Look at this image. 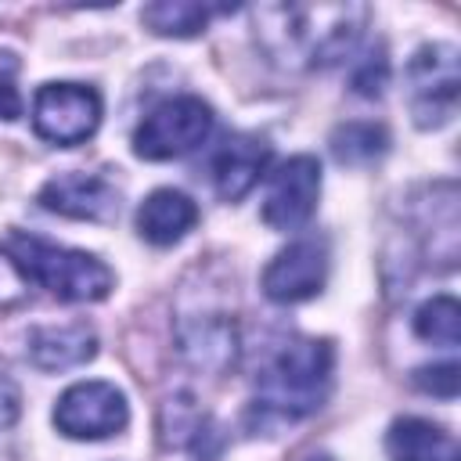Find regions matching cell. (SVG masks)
Masks as SVG:
<instances>
[{"label":"cell","mask_w":461,"mask_h":461,"mask_svg":"<svg viewBox=\"0 0 461 461\" xmlns=\"http://www.w3.org/2000/svg\"><path fill=\"white\" fill-rule=\"evenodd\" d=\"M367 22L364 4H263L256 36L281 68H328L353 54Z\"/></svg>","instance_id":"obj_1"},{"label":"cell","mask_w":461,"mask_h":461,"mask_svg":"<svg viewBox=\"0 0 461 461\" xmlns=\"http://www.w3.org/2000/svg\"><path fill=\"white\" fill-rule=\"evenodd\" d=\"M331 371L335 349L328 339H292L259 371L249 403V425L256 432H277L310 418L331 389Z\"/></svg>","instance_id":"obj_2"},{"label":"cell","mask_w":461,"mask_h":461,"mask_svg":"<svg viewBox=\"0 0 461 461\" xmlns=\"http://www.w3.org/2000/svg\"><path fill=\"white\" fill-rule=\"evenodd\" d=\"M11 245L18 252L22 274L65 303H97L115 285L112 270L90 252L50 245V241L32 238V234H14Z\"/></svg>","instance_id":"obj_3"},{"label":"cell","mask_w":461,"mask_h":461,"mask_svg":"<svg viewBox=\"0 0 461 461\" xmlns=\"http://www.w3.org/2000/svg\"><path fill=\"white\" fill-rule=\"evenodd\" d=\"M212 133V108L202 97H169L151 108L133 130V151L148 162H166L194 151Z\"/></svg>","instance_id":"obj_4"},{"label":"cell","mask_w":461,"mask_h":461,"mask_svg":"<svg viewBox=\"0 0 461 461\" xmlns=\"http://www.w3.org/2000/svg\"><path fill=\"white\" fill-rule=\"evenodd\" d=\"M457 50L450 43H429L421 47L407 65V101L411 115L421 130L450 122L457 108Z\"/></svg>","instance_id":"obj_5"},{"label":"cell","mask_w":461,"mask_h":461,"mask_svg":"<svg viewBox=\"0 0 461 461\" xmlns=\"http://www.w3.org/2000/svg\"><path fill=\"white\" fill-rule=\"evenodd\" d=\"M101 122V94L86 83H43L32 97V130L50 144H83Z\"/></svg>","instance_id":"obj_6"},{"label":"cell","mask_w":461,"mask_h":461,"mask_svg":"<svg viewBox=\"0 0 461 461\" xmlns=\"http://www.w3.org/2000/svg\"><path fill=\"white\" fill-rule=\"evenodd\" d=\"M130 421V403L112 382H76L54 403V425L68 439H108Z\"/></svg>","instance_id":"obj_7"},{"label":"cell","mask_w":461,"mask_h":461,"mask_svg":"<svg viewBox=\"0 0 461 461\" xmlns=\"http://www.w3.org/2000/svg\"><path fill=\"white\" fill-rule=\"evenodd\" d=\"M321 198V162L313 155H292L270 176L263 198V223L274 230H299Z\"/></svg>","instance_id":"obj_8"},{"label":"cell","mask_w":461,"mask_h":461,"mask_svg":"<svg viewBox=\"0 0 461 461\" xmlns=\"http://www.w3.org/2000/svg\"><path fill=\"white\" fill-rule=\"evenodd\" d=\"M328 281V245L321 238H299L281 249L263 270V295L292 306L313 299Z\"/></svg>","instance_id":"obj_9"},{"label":"cell","mask_w":461,"mask_h":461,"mask_svg":"<svg viewBox=\"0 0 461 461\" xmlns=\"http://www.w3.org/2000/svg\"><path fill=\"white\" fill-rule=\"evenodd\" d=\"M40 205L58 216L104 223L119 216V191L97 173H58L40 187Z\"/></svg>","instance_id":"obj_10"},{"label":"cell","mask_w":461,"mask_h":461,"mask_svg":"<svg viewBox=\"0 0 461 461\" xmlns=\"http://www.w3.org/2000/svg\"><path fill=\"white\" fill-rule=\"evenodd\" d=\"M267 162H270V144L263 137H256V133L227 137L220 144V151L212 155V184H216L220 198H227V202L245 198L259 184Z\"/></svg>","instance_id":"obj_11"},{"label":"cell","mask_w":461,"mask_h":461,"mask_svg":"<svg viewBox=\"0 0 461 461\" xmlns=\"http://www.w3.org/2000/svg\"><path fill=\"white\" fill-rule=\"evenodd\" d=\"M29 360L40 371H65L76 364H86L97 353V335L90 324L72 321V324H40L25 339Z\"/></svg>","instance_id":"obj_12"},{"label":"cell","mask_w":461,"mask_h":461,"mask_svg":"<svg viewBox=\"0 0 461 461\" xmlns=\"http://www.w3.org/2000/svg\"><path fill=\"white\" fill-rule=\"evenodd\" d=\"M194 223H198V205L184 191H173V187L151 191L137 209V234L158 249L187 238V230H194Z\"/></svg>","instance_id":"obj_13"},{"label":"cell","mask_w":461,"mask_h":461,"mask_svg":"<svg viewBox=\"0 0 461 461\" xmlns=\"http://www.w3.org/2000/svg\"><path fill=\"white\" fill-rule=\"evenodd\" d=\"M393 461H461L457 439L429 418H396L385 432Z\"/></svg>","instance_id":"obj_14"},{"label":"cell","mask_w":461,"mask_h":461,"mask_svg":"<svg viewBox=\"0 0 461 461\" xmlns=\"http://www.w3.org/2000/svg\"><path fill=\"white\" fill-rule=\"evenodd\" d=\"M180 349L194 367L223 371L227 364H234V353H238L234 324H227L223 317H202L198 324L180 328Z\"/></svg>","instance_id":"obj_15"},{"label":"cell","mask_w":461,"mask_h":461,"mask_svg":"<svg viewBox=\"0 0 461 461\" xmlns=\"http://www.w3.org/2000/svg\"><path fill=\"white\" fill-rule=\"evenodd\" d=\"M223 7H209V4H191V0H162V4H148L140 11V22L158 32V36H198L212 14H220Z\"/></svg>","instance_id":"obj_16"},{"label":"cell","mask_w":461,"mask_h":461,"mask_svg":"<svg viewBox=\"0 0 461 461\" xmlns=\"http://www.w3.org/2000/svg\"><path fill=\"white\" fill-rule=\"evenodd\" d=\"M385 148H389V133L378 122H346L331 133V155L346 166L375 162L378 155H385Z\"/></svg>","instance_id":"obj_17"},{"label":"cell","mask_w":461,"mask_h":461,"mask_svg":"<svg viewBox=\"0 0 461 461\" xmlns=\"http://www.w3.org/2000/svg\"><path fill=\"white\" fill-rule=\"evenodd\" d=\"M414 335L432 346H457L461 335V306L454 295H432L414 310Z\"/></svg>","instance_id":"obj_18"},{"label":"cell","mask_w":461,"mask_h":461,"mask_svg":"<svg viewBox=\"0 0 461 461\" xmlns=\"http://www.w3.org/2000/svg\"><path fill=\"white\" fill-rule=\"evenodd\" d=\"M414 385H418L421 393L439 396V400H454V396H457V364L447 360V364L418 367V371H414Z\"/></svg>","instance_id":"obj_19"},{"label":"cell","mask_w":461,"mask_h":461,"mask_svg":"<svg viewBox=\"0 0 461 461\" xmlns=\"http://www.w3.org/2000/svg\"><path fill=\"white\" fill-rule=\"evenodd\" d=\"M25 292H29V277L22 274L18 259L7 256V252H0V310L18 306L25 299Z\"/></svg>","instance_id":"obj_20"},{"label":"cell","mask_w":461,"mask_h":461,"mask_svg":"<svg viewBox=\"0 0 461 461\" xmlns=\"http://www.w3.org/2000/svg\"><path fill=\"white\" fill-rule=\"evenodd\" d=\"M14 54L11 50H0V119H18L22 115V97L14 90Z\"/></svg>","instance_id":"obj_21"},{"label":"cell","mask_w":461,"mask_h":461,"mask_svg":"<svg viewBox=\"0 0 461 461\" xmlns=\"http://www.w3.org/2000/svg\"><path fill=\"white\" fill-rule=\"evenodd\" d=\"M385 72H389L385 58H382V54H371V58L360 65V72L353 76L357 94H364V97H378V94H382V86H385Z\"/></svg>","instance_id":"obj_22"},{"label":"cell","mask_w":461,"mask_h":461,"mask_svg":"<svg viewBox=\"0 0 461 461\" xmlns=\"http://www.w3.org/2000/svg\"><path fill=\"white\" fill-rule=\"evenodd\" d=\"M18 418V385L0 371V425H11Z\"/></svg>","instance_id":"obj_23"}]
</instances>
